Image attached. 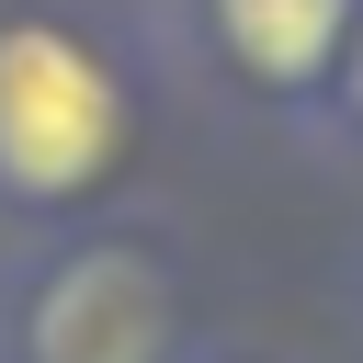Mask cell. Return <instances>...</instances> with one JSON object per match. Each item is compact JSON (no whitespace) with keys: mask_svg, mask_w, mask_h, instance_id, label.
Here are the masks:
<instances>
[{"mask_svg":"<svg viewBox=\"0 0 363 363\" xmlns=\"http://www.w3.org/2000/svg\"><path fill=\"white\" fill-rule=\"evenodd\" d=\"M147 147L125 45L68 0H0V216L79 227Z\"/></svg>","mask_w":363,"mask_h":363,"instance_id":"cell-1","label":"cell"},{"mask_svg":"<svg viewBox=\"0 0 363 363\" xmlns=\"http://www.w3.org/2000/svg\"><path fill=\"white\" fill-rule=\"evenodd\" d=\"M193 295L182 261L136 227H57L23 272H0V363H182Z\"/></svg>","mask_w":363,"mask_h":363,"instance_id":"cell-2","label":"cell"},{"mask_svg":"<svg viewBox=\"0 0 363 363\" xmlns=\"http://www.w3.org/2000/svg\"><path fill=\"white\" fill-rule=\"evenodd\" d=\"M352 11L363 0H193L204 57L261 102H318L340 45H352Z\"/></svg>","mask_w":363,"mask_h":363,"instance_id":"cell-3","label":"cell"},{"mask_svg":"<svg viewBox=\"0 0 363 363\" xmlns=\"http://www.w3.org/2000/svg\"><path fill=\"white\" fill-rule=\"evenodd\" d=\"M329 102L352 113V136H363V11H352V45H340V68H329Z\"/></svg>","mask_w":363,"mask_h":363,"instance_id":"cell-4","label":"cell"}]
</instances>
